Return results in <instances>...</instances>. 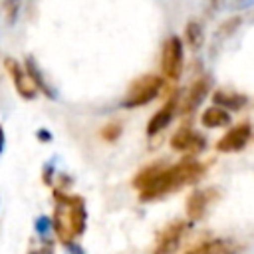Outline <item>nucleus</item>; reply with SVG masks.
<instances>
[{
    "label": "nucleus",
    "mask_w": 254,
    "mask_h": 254,
    "mask_svg": "<svg viewBox=\"0 0 254 254\" xmlns=\"http://www.w3.org/2000/svg\"><path fill=\"white\" fill-rule=\"evenodd\" d=\"M206 167L194 159H185L177 165H171V167H163L157 177L143 189L139 190V198L141 200H155V198H161L173 190H179L181 187L189 185V183H194L198 181L202 175H204Z\"/></svg>",
    "instance_id": "obj_1"
},
{
    "label": "nucleus",
    "mask_w": 254,
    "mask_h": 254,
    "mask_svg": "<svg viewBox=\"0 0 254 254\" xmlns=\"http://www.w3.org/2000/svg\"><path fill=\"white\" fill-rule=\"evenodd\" d=\"M163 89V77L159 75H153V73H147V75H141L137 77L125 97H123V105L125 107H141V105H147L149 101H153Z\"/></svg>",
    "instance_id": "obj_2"
},
{
    "label": "nucleus",
    "mask_w": 254,
    "mask_h": 254,
    "mask_svg": "<svg viewBox=\"0 0 254 254\" xmlns=\"http://www.w3.org/2000/svg\"><path fill=\"white\" fill-rule=\"evenodd\" d=\"M183 64H185V50L183 42L177 36L167 38L163 46V56H161V71L167 79L177 81L183 73Z\"/></svg>",
    "instance_id": "obj_3"
},
{
    "label": "nucleus",
    "mask_w": 254,
    "mask_h": 254,
    "mask_svg": "<svg viewBox=\"0 0 254 254\" xmlns=\"http://www.w3.org/2000/svg\"><path fill=\"white\" fill-rule=\"evenodd\" d=\"M187 228H189V222L187 220H175L169 226H165L157 234L151 254H175V250L183 242V236H185Z\"/></svg>",
    "instance_id": "obj_4"
},
{
    "label": "nucleus",
    "mask_w": 254,
    "mask_h": 254,
    "mask_svg": "<svg viewBox=\"0 0 254 254\" xmlns=\"http://www.w3.org/2000/svg\"><path fill=\"white\" fill-rule=\"evenodd\" d=\"M252 137V127L248 123H240L236 127H232L226 135H222L218 141H216V151L220 153H236L240 149H244L248 145Z\"/></svg>",
    "instance_id": "obj_5"
},
{
    "label": "nucleus",
    "mask_w": 254,
    "mask_h": 254,
    "mask_svg": "<svg viewBox=\"0 0 254 254\" xmlns=\"http://www.w3.org/2000/svg\"><path fill=\"white\" fill-rule=\"evenodd\" d=\"M177 107H179V91H175V93H171V97L163 103V107L159 109V111H155L153 113V117L149 119V123H147V135H157V133H161L173 119H175V113H177Z\"/></svg>",
    "instance_id": "obj_6"
},
{
    "label": "nucleus",
    "mask_w": 254,
    "mask_h": 254,
    "mask_svg": "<svg viewBox=\"0 0 254 254\" xmlns=\"http://www.w3.org/2000/svg\"><path fill=\"white\" fill-rule=\"evenodd\" d=\"M171 147L175 151H189V153H200L206 143L200 133H196L190 127H179L175 135L171 137Z\"/></svg>",
    "instance_id": "obj_7"
},
{
    "label": "nucleus",
    "mask_w": 254,
    "mask_h": 254,
    "mask_svg": "<svg viewBox=\"0 0 254 254\" xmlns=\"http://www.w3.org/2000/svg\"><path fill=\"white\" fill-rule=\"evenodd\" d=\"M4 67L8 69V73L12 75V79H14V85H16V89H18V93L24 97V99H34L36 97V85H34V81L30 79V75H28V71L26 69H22L20 67V64L16 62V60H12V58H6L4 60Z\"/></svg>",
    "instance_id": "obj_8"
},
{
    "label": "nucleus",
    "mask_w": 254,
    "mask_h": 254,
    "mask_svg": "<svg viewBox=\"0 0 254 254\" xmlns=\"http://www.w3.org/2000/svg\"><path fill=\"white\" fill-rule=\"evenodd\" d=\"M238 252H240V244H236L234 240L214 238V240L196 244L194 248L187 250L185 254H238Z\"/></svg>",
    "instance_id": "obj_9"
},
{
    "label": "nucleus",
    "mask_w": 254,
    "mask_h": 254,
    "mask_svg": "<svg viewBox=\"0 0 254 254\" xmlns=\"http://www.w3.org/2000/svg\"><path fill=\"white\" fill-rule=\"evenodd\" d=\"M206 93H208V79L206 77H198L196 81H192L190 87H189V91H187V95H185V99L181 101L183 115L192 113L202 103V99L206 97Z\"/></svg>",
    "instance_id": "obj_10"
},
{
    "label": "nucleus",
    "mask_w": 254,
    "mask_h": 254,
    "mask_svg": "<svg viewBox=\"0 0 254 254\" xmlns=\"http://www.w3.org/2000/svg\"><path fill=\"white\" fill-rule=\"evenodd\" d=\"M214 194H216V192H214L212 189H206V190L200 189V190L190 192L189 198H187V204H185V208H187V216H189L190 220H200V218L204 216L206 206H208V202L212 200Z\"/></svg>",
    "instance_id": "obj_11"
},
{
    "label": "nucleus",
    "mask_w": 254,
    "mask_h": 254,
    "mask_svg": "<svg viewBox=\"0 0 254 254\" xmlns=\"http://www.w3.org/2000/svg\"><path fill=\"white\" fill-rule=\"evenodd\" d=\"M200 123L206 127V129H218V127H226L230 123V113L228 109L220 107V105H212V107H206L200 115Z\"/></svg>",
    "instance_id": "obj_12"
},
{
    "label": "nucleus",
    "mask_w": 254,
    "mask_h": 254,
    "mask_svg": "<svg viewBox=\"0 0 254 254\" xmlns=\"http://www.w3.org/2000/svg\"><path fill=\"white\" fill-rule=\"evenodd\" d=\"M212 101L216 103V105H220V107H224V109H242L244 105H246V97L242 95V93H236V91H226V89H220V91H216L214 95H212Z\"/></svg>",
    "instance_id": "obj_13"
},
{
    "label": "nucleus",
    "mask_w": 254,
    "mask_h": 254,
    "mask_svg": "<svg viewBox=\"0 0 254 254\" xmlns=\"http://www.w3.org/2000/svg\"><path fill=\"white\" fill-rule=\"evenodd\" d=\"M185 40H187V44H189L192 50H196V48L202 46L204 36H202V28H200V24H198L196 20H189V24H187V28H185Z\"/></svg>",
    "instance_id": "obj_14"
},
{
    "label": "nucleus",
    "mask_w": 254,
    "mask_h": 254,
    "mask_svg": "<svg viewBox=\"0 0 254 254\" xmlns=\"http://www.w3.org/2000/svg\"><path fill=\"white\" fill-rule=\"evenodd\" d=\"M26 71H28V75H30V79L34 81V85L40 89V91H44L48 97H54V93H52V89L48 87V83L44 81V77H42V73H40V69L36 67V64H34V60H26Z\"/></svg>",
    "instance_id": "obj_15"
},
{
    "label": "nucleus",
    "mask_w": 254,
    "mask_h": 254,
    "mask_svg": "<svg viewBox=\"0 0 254 254\" xmlns=\"http://www.w3.org/2000/svg\"><path fill=\"white\" fill-rule=\"evenodd\" d=\"M121 133H123V125H121L119 121H109V123H105V125L101 127V131H99L101 139L107 141V143L117 141V139L121 137Z\"/></svg>",
    "instance_id": "obj_16"
},
{
    "label": "nucleus",
    "mask_w": 254,
    "mask_h": 254,
    "mask_svg": "<svg viewBox=\"0 0 254 254\" xmlns=\"http://www.w3.org/2000/svg\"><path fill=\"white\" fill-rule=\"evenodd\" d=\"M30 254H52V246H50V244H46L44 248H40V250H34V252H30Z\"/></svg>",
    "instance_id": "obj_17"
},
{
    "label": "nucleus",
    "mask_w": 254,
    "mask_h": 254,
    "mask_svg": "<svg viewBox=\"0 0 254 254\" xmlns=\"http://www.w3.org/2000/svg\"><path fill=\"white\" fill-rule=\"evenodd\" d=\"M38 137L44 139V141H48V139H50V133H48V131H38Z\"/></svg>",
    "instance_id": "obj_18"
},
{
    "label": "nucleus",
    "mask_w": 254,
    "mask_h": 254,
    "mask_svg": "<svg viewBox=\"0 0 254 254\" xmlns=\"http://www.w3.org/2000/svg\"><path fill=\"white\" fill-rule=\"evenodd\" d=\"M2 143H4V131H2V127H0V151H2Z\"/></svg>",
    "instance_id": "obj_19"
}]
</instances>
